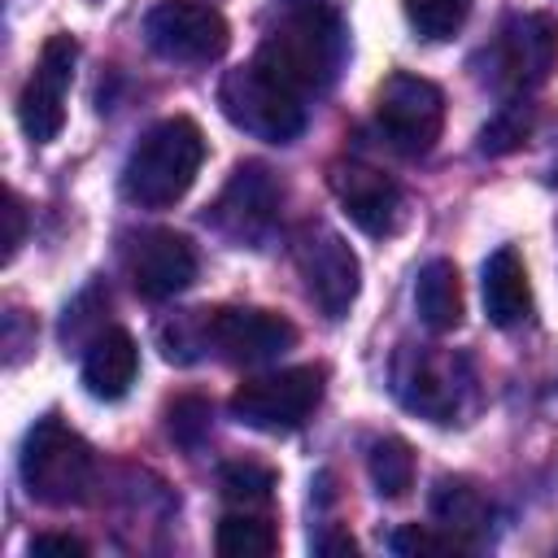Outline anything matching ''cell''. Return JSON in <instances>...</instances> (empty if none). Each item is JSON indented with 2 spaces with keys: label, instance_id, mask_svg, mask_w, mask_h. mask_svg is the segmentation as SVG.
<instances>
[{
  "label": "cell",
  "instance_id": "cell-23",
  "mask_svg": "<svg viewBox=\"0 0 558 558\" xmlns=\"http://www.w3.org/2000/svg\"><path fill=\"white\" fill-rule=\"evenodd\" d=\"M218 484H222V497L244 501V506H262V501H270L275 471H270V466H262V462L240 458V462H227V466L218 471Z\"/></svg>",
  "mask_w": 558,
  "mask_h": 558
},
{
  "label": "cell",
  "instance_id": "cell-6",
  "mask_svg": "<svg viewBox=\"0 0 558 558\" xmlns=\"http://www.w3.org/2000/svg\"><path fill=\"white\" fill-rule=\"evenodd\" d=\"M466 384H471L466 362L445 349L405 344L392 362V388H397L401 405L432 423H453V414L462 410Z\"/></svg>",
  "mask_w": 558,
  "mask_h": 558
},
{
  "label": "cell",
  "instance_id": "cell-3",
  "mask_svg": "<svg viewBox=\"0 0 558 558\" xmlns=\"http://www.w3.org/2000/svg\"><path fill=\"white\" fill-rule=\"evenodd\" d=\"M17 471L26 493L39 506H78L92 488L96 458H92V445L78 432H70L61 418H39L26 432Z\"/></svg>",
  "mask_w": 558,
  "mask_h": 558
},
{
  "label": "cell",
  "instance_id": "cell-16",
  "mask_svg": "<svg viewBox=\"0 0 558 558\" xmlns=\"http://www.w3.org/2000/svg\"><path fill=\"white\" fill-rule=\"evenodd\" d=\"M135 375H140V349H135L131 331L109 327V331H100L87 344V353H83V388L96 401L126 397V388L135 384Z\"/></svg>",
  "mask_w": 558,
  "mask_h": 558
},
{
  "label": "cell",
  "instance_id": "cell-5",
  "mask_svg": "<svg viewBox=\"0 0 558 558\" xmlns=\"http://www.w3.org/2000/svg\"><path fill=\"white\" fill-rule=\"evenodd\" d=\"M292 257L310 301L327 318H344L362 288V266H357V253L344 244V235L331 231L327 222H301L292 235Z\"/></svg>",
  "mask_w": 558,
  "mask_h": 558
},
{
  "label": "cell",
  "instance_id": "cell-12",
  "mask_svg": "<svg viewBox=\"0 0 558 558\" xmlns=\"http://www.w3.org/2000/svg\"><path fill=\"white\" fill-rule=\"evenodd\" d=\"M558 65V22L549 13L510 17L493 44V78L514 92L541 87Z\"/></svg>",
  "mask_w": 558,
  "mask_h": 558
},
{
  "label": "cell",
  "instance_id": "cell-27",
  "mask_svg": "<svg viewBox=\"0 0 558 558\" xmlns=\"http://www.w3.org/2000/svg\"><path fill=\"white\" fill-rule=\"evenodd\" d=\"M31 558H87V545L65 532H44L31 536Z\"/></svg>",
  "mask_w": 558,
  "mask_h": 558
},
{
  "label": "cell",
  "instance_id": "cell-1",
  "mask_svg": "<svg viewBox=\"0 0 558 558\" xmlns=\"http://www.w3.org/2000/svg\"><path fill=\"white\" fill-rule=\"evenodd\" d=\"M340 61L344 26L327 9V0H283V22L257 48V65L301 96L331 87Z\"/></svg>",
  "mask_w": 558,
  "mask_h": 558
},
{
  "label": "cell",
  "instance_id": "cell-2",
  "mask_svg": "<svg viewBox=\"0 0 558 558\" xmlns=\"http://www.w3.org/2000/svg\"><path fill=\"white\" fill-rule=\"evenodd\" d=\"M201 161H205L201 126L192 118H161L135 140L122 166V192L144 209H166L187 196V187L201 174Z\"/></svg>",
  "mask_w": 558,
  "mask_h": 558
},
{
  "label": "cell",
  "instance_id": "cell-4",
  "mask_svg": "<svg viewBox=\"0 0 558 558\" xmlns=\"http://www.w3.org/2000/svg\"><path fill=\"white\" fill-rule=\"evenodd\" d=\"M218 105L231 126H240L244 135H257L266 144H292L305 131V96L292 92L288 83H279L257 61L222 74Z\"/></svg>",
  "mask_w": 558,
  "mask_h": 558
},
{
  "label": "cell",
  "instance_id": "cell-14",
  "mask_svg": "<svg viewBox=\"0 0 558 558\" xmlns=\"http://www.w3.org/2000/svg\"><path fill=\"white\" fill-rule=\"evenodd\" d=\"M331 192L340 201V209L366 231V235H388L401 222V187L366 166V161H336L331 166Z\"/></svg>",
  "mask_w": 558,
  "mask_h": 558
},
{
  "label": "cell",
  "instance_id": "cell-21",
  "mask_svg": "<svg viewBox=\"0 0 558 558\" xmlns=\"http://www.w3.org/2000/svg\"><path fill=\"white\" fill-rule=\"evenodd\" d=\"M371 480H375V493L379 497H405L410 484H414V453L401 436H384L371 445Z\"/></svg>",
  "mask_w": 558,
  "mask_h": 558
},
{
  "label": "cell",
  "instance_id": "cell-24",
  "mask_svg": "<svg viewBox=\"0 0 558 558\" xmlns=\"http://www.w3.org/2000/svg\"><path fill=\"white\" fill-rule=\"evenodd\" d=\"M527 135V105H519V100H506L501 109H497V118L484 126V135H480V153H510L519 140Z\"/></svg>",
  "mask_w": 558,
  "mask_h": 558
},
{
  "label": "cell",
  "instance_id": "cell-9",
  "mask_svg": "<svg viewBox=\"0 0 558 558\" xmlns=\"http://www.w3.org/2000/svg\"><path fill=\"white\" fill-rule=\"evenodd\" d=\"M148 48L166 61H214L227 52V17L205 0H161L144 17Z\"/></svg>",
  "mask_w": 558,
  "mask_h": 558
},
{
  "label": "cell",
  "instance_id": "cell-19",
  "mask_svg": "<svg viewBox=\"0 0 558 558\" xmlns=\"http://www.w3.org/2000/svg\"><path fill=\"white\" fill-rule=\"evenodd\" d=\"M432 514H436V523H440L445 532H453L462 545L488 527V501H484L480 488H471L466 480H436Z\"/></svg>",
  "mask_w": 558,
  "mask_h": 558
},
{
  "label": "cell",
  "instance_id": "cell-28",
  "mask_svg": "<svg viewBox=\"0 0 558 558\" xmlns=\"http://www.w3.org/2000/svg\"><path fill=\"white\" fill-rule=\"evenodd\" d=\"M22 240H26V209H22V201H17V192H9L4 196V262H13L17 257V248H22Z\"/></svg>",
  "mask_w": 558,
  "mask_h": 558
},
{
  "label": "cell",
  "instance_id": "cell-18",
  "mask_svg": "<svg viewBox=\"0 0 558 558\" xmlns=\"http://www.w3.org/2000/svg\"><path fill=\"white\" fill-rule=\"evenodd\" d=\"M414 310L427 331L445 336L462 323V279L449 257H432L414 279Z\"/></svg>",
  "mask_w": 558,
  "mask_h": 558
},
{
  "label": "cell",
  "instance_id": "cell-17",
  "mask_svg": "<svg viewBox=\"0 0 558 558\" xmlns=\"http://www.w3.org/2000/svg\"><path fill=\"white\" fill-rule=\"evenodd\" d=\"M480 296H484V314L493 327H514L527 318L532 310V288H527V270L523 257L514 248H497L484 270H480Z\"/></svg>",
  "mask_w": 558,
  "mask_h": 558
},
{
  "label": "cell",
  "instance_id": "cell-25",
  "mask_svg": "<svg viewBox=\"0 0 558 558\" xmlns=\"http://www.w3.org/2000/svg\"><path fill=\"white\" fill-rule=\"evenodd\" d=\"M205 432H209V405L201 397H179L170 405V436L192 449V445H201Z\"/></svg>",
  "mask_w": 558,
  "mask_h": 558
},
{
  "label": "cell",
  "instance_id": "cell-13",
  "mask_svg": "<svg viewBox=\"0 0 558 558\" xmlns=\"http://www.w3.org/2000/svg\"><path fill=\"white\" fill-rule=\"evenodd\" d=\"M279 196L283 192H279L275 174L257 161H244V166H235L231 183L222 187L218 205L209 209V222L240 244H262L279 218Z\"/></svg>",
  "mask_w": 558,
  "mask_h": 558
},
{
  "label": "cell",
  "instance_id": "cell-10",
  "mask_svg": "<svg viewBox=\"0 0 558 558\" xmlns=\"http://www.w3.org/2000/svg\"><path fill=\"white\" fill-rule=\"evenodd\" d=\"M205 340H209V353H218L222 362L262 366L296 344V327L270 310L231 305V310H205Z\"/></svg>",
  "mask_w": 558,
  "mask_h": 558
},
{
  "label": "cell",
  "instance_id": "cell-20",
  "mask_svg": "<svg viewBox=\"0 0 558 558\" xmlns=\"http://www.w3.org/2000/svg\"><path fill=\"white\" fill-rule=\"evenodd\" d=\"M218 554L222 558H270L279 549V536L266 519L257 514H227L218 523V536H214Z\"/></svg>",
  "mask_w": 558,
  "mask_h": 558
},
{
  "label": "cell",
  "instance_id": "cell-7",
  "mask_svg": "<svg viewBox=\"0 0 558 558\" xmlns=\"http://www.w3.org/2000/svg\"><path fill=\"white\" fill-rule=\"evenodd\" d=\"M375 118H379V131L384 140L405 153V157H423L432 153V144L440 140V126H445V96L432 78L423 74H388L379 96H375Z\"/></svg>",
  "mask_w": 558,
  "mask_h": 558
},
{
  "label": "cell",
  "instance_id": "cell-22",
  "mask_svg": "<svg viewBox=\"0 0 558 558\" xmlns=\"http://www.w3.org/2000/svg\"><path fill=\"white\" fill-rule=\"evenodd\" d=\"M471 13V0H405V22L418 31V39H449L462 31Z\"/></svg>",
  "mask_w": 558,
  "mask_h": 558
},
{
  "label": "cell",
  "instance_id": "cell-8",
  "mask_svg": "<svg viewBox=\"0 0 558 558\" xmlns=\"http://www.w3.org/2000/svg\"><path fill=\"white\" fill-rule=\"evenodd\" d=\"M318 397H323V371L288 366L275 375L244 379L231 392V414L257 432H292L305 423V414L318 405Z\"/></svg>",
  "mask_w": 558,
  "mask_h": 558
},
{
  "label": "cell",
  "instance_id": "cell-26",
  "mask_svg": "<svg viewBox=\"0 0 558 558\" xmlns=\"http://www.w3.org/2000/svg\"><path fill=\"white\" fill-rule=\"evenodd\" d=\"M453 549H462V541L453 536V532H427V527H401V532H392V554H401V558H423V554H453Z\"/></svg>",
  "mask_w": 558,
  "mask_h": 558
},
{
  "label": "cell",
  "instance_id": "cell-15",
  "mask_svg": "<svg viewBox=\"0 0 558 558\" xmlns=\"http://www.w3.org/2000/svg\"><path fill=\"white\" fill-rule=\"evenodd\" d=\"M196 279V248L179 231H148L131 253V283L144 301H170Z\"/></svg>",
  "mask_w": 558,
  "mask_h": 558
},
{
  "label": "cell",
  "instance_id": "cell-29",
  "mask_svg": "<svg viewBox=\"0 0 558 558\" xmlns=\"http://www.w3.org/2000/svg\"><path fill=\"white\" fill-rule=\"evenodd\" d=\"M318 554H357V545L349 536H327V541H318Z\"/></svg>",
  "mask_w": 558,
  "mask_h": 558
},
{
  "label": "cell",
  "instance_id": "cell-11",
  "mask_svg": "<svg viewBox=\"0 0 558 558\" xmlns=\"http://www.w3.org/2000/svg\"><path fill=\"white\" fill-rule=\"evenodd\" d=\"M74 61H78V44L70 35H52L35 61V74L26 78V87L17 96V122L35 144L57 140V131L65 122V96L74 83Z\"/></svg>",
  "mask_w": 558,
  "mask_h": 558
}]
</instances>
